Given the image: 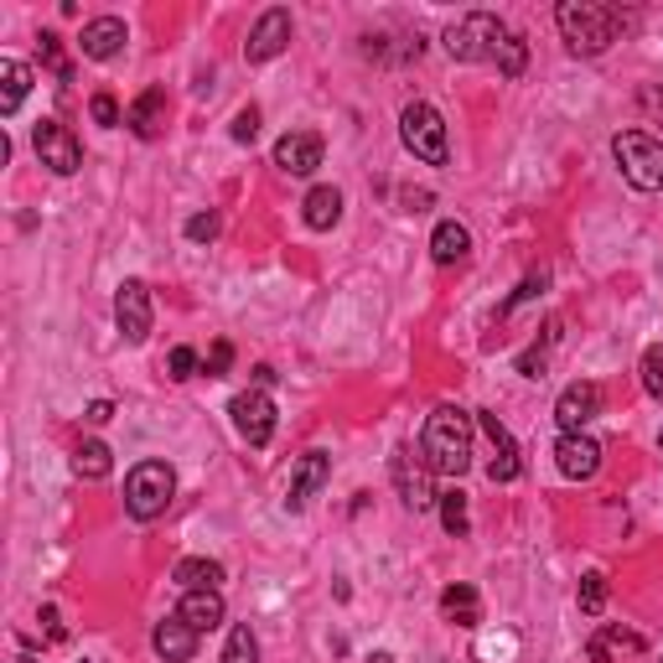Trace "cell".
I'll return each mask as SVG.
<instances>
[{
  "label": "cell",
  "instance_id": "obj_1",
  "mask_svg": "<svg viewBox=\"0 0 663 663\" xmlns=\"http://www.w3.org/2000/svg\"><path fill=\"white\" fill-rule=\"evenodd\" d=\"M420 457L430 472L441 477H461L472 467V415L461 405H441L430 409L426 436H420Z\"/></svg>",
  "mask_w": 663,
  "mask_h": 663
},
{
  "label": "cell",
  "instance_id": "obj_2",
  "mask_svg": "<svg viewBox=\"0 0 663 663\" xmlns=\"http://www.w3.org/2000/svg\"><path fill=\"white\" fill-rule=\"evenodd\" d=\"M555 26H560L565 47L576 52V57H601L617 42V32L628 26V17L617 6H601V0H560Z\"/></svg>",
  "mask_w": 663,
  "mask_h": 663
},
{
  "label": "cell",
  "instance_id": "obj_3",
  "mask_svg": "<svg viewBox=\"0 0 663 663\" xmlns=\"http://www.w3.org/2000/svg\"><path fill=\"white\" fill-rule=\"evenodd\" d=\"M171 498H177V472H171L167 461H140V467H130V477H125V513H130L136 524H156V518L171 509Z\"/></svg>",
  "mask_w": 663,
  "mask_h": 663
},
{
  "label": "cell",
  "instance_id": "obj_4",
  "mask_svg": "<svg viewBox=\"0 0 663 663\" xmlns=\"http://www.w3.org/2000/svg\"><path fill=\"white\" fill-rule=\"evenodd\" d=\"M399 140H405V151L415 156V161H426V167H446V161H451L446 119H441V109L426 99L405 104V115H399Z\"/></svg>",
  "mask_w": 663,
  "mask_h": 663
},
{
  "label": "cell",
  "instance_id": "obj_5",
  "mask_svg": "<svg viewBox=\"0 0 663 663\" xmlns=\"http://www.w3.org/2000/svg\"><path fill=\"white\" fill-rule=\"evenodd\" d=\"M612 156L638 192H663V140L643 136V130H617Z\"/></svg>",
  "mask_w": 663,
  "mask_h": 663
},
{
  "label": "cell",
  "instance_id": "obj_6",
  "mask_svg": "<svg viewBox=\"0 0 663 663\" xmlns=\"http://www.w3.org/2000/svg\"><path fill=\"white\" fill-rule=\"evenodd\" d=\"M509 36V26L493 17V11H467L461 21L446 26V52L457 57V63H493V47Z\"/></svg>",
  "mask_w": 663,
  "mask_h": 663
},
{
  "label": "cell",
  "instance_id": "obj_7",
  "mask_svg": "<svg viewBox=\"0 0 663 663\" xmlns=\"http://www.w3.org/2000/svg\"><path fill=\"white\" fill-rule=\"evenodd\" d=\"M389 477H394V488H399V503H405L409 513L436 509V498H441V493L430 488V467H426V457H415L409 446H394Z\"/></svg>",
  "mask_w": 663,
  "mask_h": 663
},
{
  "label": "cell",
  "instance_id": "obj_8",
  "mask_svg": "<svg viewBox=\"0 0 663 663\" xmlns=\"http://www.w3.org/2000/svg\"><path fill=\"white\" fill-rule=\"evenodd\" d=\"M32 151H36V161L47 171H57V177H73V171L84 167V146H78V136H73L63 119H42V125H36Z\"/></svg>",
  "mask_w": 663,
  "mask_h": 663
},
{
  "label": "cell",
  "instance_id": "obj_9",
  "mask_svg": "<svg viewBox=\"0 0 663 663\" xmlns=\"http://www.w3.org/2000/svg\"><path fill=\"white\" fill-rule=\"evenodd\" d=\"M228 415H234V430L249 446H270V436H275V399L265 389H244L234 405H228Z\"/></svg>",
  "mask_w": 663,
  "mask_h": 663
},
{
  "label": "cell",
  "instance_id": "obj_10",
  "mask_svg": "<svg viewBox=\"0 0 663 663\" xmlns=\"http://www.w3.org/2000/svg\"><path fill=\"white\" fill-rule=\"evenodd\" d=\"M115 322L119 332H125V342H146L151 338V290H146V280H119L115 290Z\"/></svg>",
  "mask_w": 663,
  "mask_h": 663
},
{
  "label": "cell",
  "instance_id": "obj_11",
  "mask_svg": "<svg viewBox=\"0 0 663 663\" xmlns=\"http://www.w3.org/2000/svg\"><path fill=\"white\" fill-rule=\"evenodd\" d=\"M596 415H601V384H591V378L560 389V399H555V426H560V436H580Z\"/></svg>",
  "mask_w": 663,
  "mask_h": 663
},
{
  "label": "cell",
  "instance_id": "obj_12",
  "mask_svg": "<svg viewBox=\"0 0 663 663\" xmlns=\"http://www.w3.org/2000/svg\"><path fill=\"white\" fill-rule=\"evenodd\" d=\"M477 426H482V436L493 441V461H488V477H493V482H518V472H524V457H518V441L509 436V426L498 420L493 409H477Z\"/></svg>",
  "mask_w": 663,
  "mask_h": 663
},
{
  "label": "cell",
  "instance_id": "obj_13",
  "mask_svg": "<svg viewBox=\"0 0 663 663\" xmlns=\"http://www.w3.org/2000/svg\"><path fill=\"white\" fill-rule=\"evenodd\" d=\"M286 47H290V11L286 6H270V11L255 21L249 42H244V63H270V57H280Z\"/></svg>",
  "mask_w": 663,
  "mask_h": 663
},
{
  "label": "cell",
  "instance_id": "obj_14",
  "mask_svg": "<svg viewBox=\"0 0 663 663\" xmlns=\"http://www.w3.org/2000/svg\"><path fill=\"white\" fill-rule=\"evenodd\" d=\"M327 482H332V457L327 451H307V457L296 461V472H290V488H286V509L301 513L311 498L322 493Z\"/></svg>",
  "mask_w": 663,
  "mask_h": 663
},
{
  "label": "cell",
  "instance_id": "obj_15",
  "mask_svg": "<svg viewBox=\"0 0 663 663\" xmlns=\"http://www.w3.org/2000/svg\"><path fill=\"white\" fill-rule=\"evenodd\" d=\"M275 167L290 171V177H311V171L322 167V136H311V130H286V136L275 140Z\"/></svg>",
  "mask_w": 663,
  "mask_h": 663
},
{
  "label": "cell",
  "instance_id": "obj_16",
  "mask_svg": "<svg viewBox=\"0 0 663 663\" xmlns=\"http://www.w3.org/2000/svg\"><path fill=\"white\" fill-rule=\"evenodd\" d=\"M555 467H560L570 482H586V477L601 472V446L580 430V436H560L555 441Z\"/></svg>",
  "mask_w": 663,
  "mask_h": 663
},
{
  "label": "cell",
  "instance_id": "obj_17",
  "mask_svg": "<svg viewBox=\"0 0 663 663\" xmlns=\"http://www.w3.org/2000/svg\"><path fill=\"white\" fill-rule=\"evenodd\" d=\"M125 125H130L140 140L161 136V130H167V88H161V84L146 88V94H140V99L125 109Z\"/></svg>",
  "mask_w": 663,
  "mask_h": 663
},
{
  "label": "cell",
  "instance_id": "obj_18",
  "mask_svg": "<svg viewBox=\"0 0 663 663\" xmlns=\"http://www.w3.org/2000/svg\"><path fill=\"white\" fill-rule=\"evenodd\" d=\"M151 648L161 653L167 663H188L192 653H197V628H188L182 617L171 612L167 622H156V632H151Z\"/></svg>",
  "mask_w": 663,
  "mask_h": 663
},
{
  "label": "cell",
  "instance_id": "obj_19",
  "mask_svg": "<svg viewBox=\"0 0 663 663\" xmlns=\"http://www.w3.org/2000/svg\"><path fill=\"white\" fill-rule=\"evenodd\" d=\"M125 21L119 17H94L84 26V36H78V47H84V57H94V63H109L119 47H125Z\"/></svg>",
  "mask_w": 663,
  "mask_h": 663
},
{
  "label": "cell",
  "instance_id": "obj_20",
  "mask_svg": "<svg viewBox=\"0 0 663 663\" xmlns=\"http://www.w3.org/2000/svg\"><path fill=\"white\" fill-rule=\"evenodd\" d=\"M177 617H182L188 628H197V632H213V628H223L228 607H223L218 591H188V596H182V607H177Z\"/></svg>",
  "mask_w": 663,
  "mask_h": 663
},
{
  "label": "cell",
  "instance_id": "obj_21",
  "mask_svg": "<svg viewBox=\"0 0 663 663\" xmlns=\"http://www.w3.org/2000/svg\"><path fill=\"white\" fill-rule=\"evenodd\" d=\"M467 255H472V234H467V223H457V218L436 223V234H430V259H436V265H461Z\"/></svg>",
  "mask_w": 663,
  "mask_h": 663
},
{
  "label": "cell",
  "instance_id": "obj_22",
  "mask_svg": "<svg viewBox=\"0 0 663 663\" xmlns=\"http://www.w3.org/2000/svg\"><path fill=\"white\" fill-rule=\"evenodd\" d=\"M32 94V68L21 57H0V115H17Z\"/></svg>",
  "mask_w": 663,
  "mask_h": 663
},
{
  "label": "cell",
  "instance_id": "obj_23",
  "mask_svg": "<svg viewBox=\"0 0 663 663\" xmlns=\"http://www.w3.org/2000/svg\"><path fill=\"white\" fill-rule=\"evenodd\" d=\"M441 617L457 622V628H477V622H482V601H477V591L467 580H451L441 591Z\"/></svg>",
  "mask_w": 663,
  "mask_h": 663
},
{
  "label": "cell",
  "instance_id": "obj_24",
  "mask_svg": "<svg viewBox=\"0 0 663 663\" xmlns=\"http://www.w3.org/2000/svg\"><path fill=\"white\" fill-rule=\"evenodd\" d=\"M301 218H307V228L327 234V228L342 218V192L338 188H311L307 203H301Z\"/></svg>",
  "mask_w": 663,
  "mask_h": 663
},
{
  "label": "cell",
  "instance_id": "obj_25",
  "mask_svg": "<svg viewBox=\"0 0 663 663\" xmlns=\"http://www.w3.org/2000/svg\"><path fill=\"white\" fill-rule=\"evenodd\" d=\"M171 580H182L188 591H218L223 565H218V560H203V555H188V560H177Z\"/></svg>",
  "mask_w": 663,
  "mask_h": 663
},
{
  "label": "cell",
  "instance_id": "obj_26",
  "mask_svg": "<svg viewBox=\"0 0 663 663\" xmlns=\"http://www.w3.org/2000/svg\"><path fill=\"white\" fill-rule=\"evenodd\" d=\"M586 653H591V663H607L612 653H643V638L638 632H622V628H601L586 643Z\"/></svg>",
  "mask_w": 663,
  "mask_h": 663
},
{
  "label": "cell",
  "instance_id": "obj_27",
  "mask_svg": "<svg viewBox=\"0 0 663 663\" xmlns=\"http://www.w3.org/2000/svg\"><path fill=\"white\" fill-rule=\"evenodd\" d=\"M73 472L88 477V482L109 477V472H115V457H109V446H104V441H84L78 451H73Z\"/></svg>",
  "mask_w": 663,
  "mask_h": 663
},
{
  "label": "cell",
  "instance_id": "obj_28",
  "mask_svg": "<svg viewBox=\"0 0 663 663\" xmlns=\"http://www.w3.org/2000/svg\"><path fill=\"white\" fill-rule=\"evenodd\" d=\"M493 63H498V73L503 78H524V68H528V42L518 32H509L503 42L493 47Z\"/></svg>",
  "mask_w": 663,
  "mask_h": 663
},
{
  "label": "cell",
  "instance_id": "obj_29",
  "mask_svg": "<svg viewBox=\"0 0 663 663\" xmlns=\"http://www.w3.org/2000/svg\"><path fill=\"white\" fill-rule=\"evenodd\" d=\"M436 509H441V524L451 539H467V528H472V518H467V493L461 488H451V493L436 498Z\"/></svg>",
  "mask_w": 663,
  "mask_h": 663
},
{
  "label": "cell",
  "instance_id": "obj_30",
  "mask_svg": "<svg viewBox=\"0 0 663 663\" xmlns=\"http://www.w3.org/2000/svg\"><path fill=\"white\" fill-rule=\"evenodd\" d=\"M36 52H42V68H52L63 84H73V63L63 57V36H52V32H42L36 36Z\"/></svg>",
  "mask_w": 663,
  "mask_h": 663
},
{
  "label": "cell",
  "instance_id": "obj_31",
  "mask_svg": "<svg viewBox=\"0 0 663 663\" xmlns=\"http://www.w3.org/2000/svg\"><path fill=\"white\" fill-rule=\"evenodd\" d=\"M218 663H259V643H255V632L244 628V622L228 632V648H223Z\"/></svg>",
  "mask_w": 663,
  "mask_h": 663
},
{
  "label": "cell",
  "instance_id": "obj_32",
  "mask_svg": "<svg viewBox=\"0 0 663 663\" xmlns=\"http://www.w3.org/2000/svg\"><path fill=\"white\" fill-rule=\"evenodd\" d=\"M638 374H643V389L653 394V399H663V342H653V347L643 353Z\"/></svg>",
  "mask_w": 663,
  "mask_h": 663
},
{
  "label": "cell",
  "instance_id": "obj_33",
  "mask_svg": "<svg viewBox=\"0 0 663 663\" xmlns=\"http://www.w3.org/2000/svg\"><path fill=\"white\" fill-rule=\"evenodd\" d=\"M601 607H607V576H601V570H591V576L580 580V612L601 617Z\"/></svg>",
  "mask_w": 663,
  "mask_h": 663
},
{
  "label": "cell",
  "instance_id": "obj_34",
  "mask_svg": "<svg viewBox=\"0 0 663 663\" xmlns=\"http://www.w3.org/2000/svg\"><path fill=\"white\" fill-rule=\"evenodd\" d=\"M549 342H555V327H549V338H545V342H534L528 353H518V374H524V378H539V374H545V363H549Z\"/></svg>",
  "mask_w": 663,
  "mask_h": 663
},
{
  "label": "cell",
  "instance_id": "obj_35",
  "mask_svg": "<svg viewBox=\"0 0 663 663\" xmlns=\"http://www.w3.org/2000/svg\"><path fill=\"white\" fill-rule=\"evenodd\" d=\"M167 368H171V378H177V384H188V378H197V368H203V357L192 353V347H171Z\"/></svg>",
  "mask_w": 663,
  "mask_h": 663
},
{
  "label": "cell",
  "instance_id": "obj_36",
  "mask_svg": "<svg viewBox=\"0 0 663 663\" xmlns=\"http://www.w3.org/2000/svg\"><path fill=\"white\" fill-rule=\"evenodd\" d=\"M228 368H234V342H213V347H207V357H203V374L207 378H223Z\"/></svg>",
  "mask_w": 663,
  "mask_h": 663
},
{
  "label": "cell",
  "instance_id": "obj_37",
  "mask_svg": "<svg viewBox=\"0 0 663 663\" xmlns=\"http://www.w3.org/2000/svg\"><path fill=\"white\" fill-rule=\"evenodd\" d=\"M88 115H94V125L115 130V125H119V104H115V94H94V99H88Z\"/></svg>",
  "mask_w": 663,
  "mask_h": 663
},
{
  "label": "cell",
  "instance_id": "obj_38",
  "mask_svg": "<svg viewBox=\"0 0 663 663\" xmlns=\"http://www.w3.org/2000/svg\"><path fill=\"white\" fill-rule=\"evenodd\" d=\"M188 238H192V244H213V238H218V213H192V218H188Z\"/></svg>",
  "mask_w": 663,
  "mask_h": 663
},
{
  "label": "cell",
  "instance_id": "obj_39",
  "mask_svg": "<svg viewBox=\"0 0 663 663\" xmlns=\"http://www.w3.org/2000/svg\"><path fill=\"white\" fill-rule=\"evenodd\" d=\"M255 136H259V109L249 104V109H238V115H234V140H238V146H249Z\"/></svg>",
  "mask_w": 663,
  "mask_h": 663
},
{
  "label": "cell",
  "instance_id": "obj_40",
  "mask_svg": "<svg viewBox=\"0 0 663 663\" xmlns=\"http://www.w3.org/2000/svg\"><path fill=\"white\" fill-rule=\"evenodd\" d=\"M539 290H545V275H528L524 286L513 290V301H509V307H503V311H513V307H524V301H534V296H539Z\"/></svg>",
  "mask_w": 663,
  "mask_h": 663
},
{
  "label": "cell",
  "instance_id": "obj_41",
  "mask_svg": "<svg viewBox=\"0 0 663 663\" xmlns=\"http://www.w3.org/2000/svg\"><path fill=\"white\" fill-rule=\"evenodd\" d=\"M84 420L88 426H104V420H115V405H109V399H94V405L84 409Z\"/></svg>",
  "mask_w": 663,
  "mask_h": 663
},
{
  "label": "cell",
  "instance_id": "obj_42",
  "mask_svg": "<svg viewBox=\"0 0 663 663\" xmlns=\"http://www.w3.org/2000/svg\"><path fill=\"white\" fill-rule=\"evenodd\" d=\"M638 99H643V109H653V115H663V88H643Z\"/></svg>",
  "mask_w": 663,
  "mask_h": 663
},
{
  "label": "cell",
  "instance_id": "obj_43",
  "mask_svg": "<svg viewBox=\"0 0 663 663\" xmlns=\"http://www.w3.org/2000/svg\"><path fill=\"white\" fill-rule=\"evenodd\" d=\"M368 663H394V653H374V659H368Z\"/></svg>",
  "mask_w": 663,
  "mask_h": 663
},
{
  "label": "cell",
  "instance_id": "obj_44",
  "mask_svg": "<svg viewBox=\"0 0 663 663\" xmlns=\"http://www.w3.org/2000/svg\"><path fill=\"white\" fill-rule=\"evenodd\" d=\"M17 663H36V659H32V653H21V659H17Z\"/></svg>",
  "mask_w": 663,
  "mask_h": 663
},
{
  "label": "cell",
  "instance_id": "obj_45",
  "mask_svg": "<svg viewBox=\"0 0 663 663\" xmlns=\"http://www.w3.org/2000/svg\"><path fill=\"white\" fill-rule=\"evenodd\" d=\"M659 446H663V436H659Z\"/></svg>",
  "mask_w": 663,
  "mask_h": 663
}]
</instances>
